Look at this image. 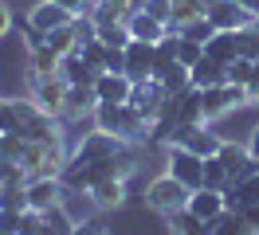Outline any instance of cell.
<instances>
[{"label": "cell", "instance_id": "f6af8a7d", "mask_svg": "<svg viewBox=\"0 0 259 235\" xmlns=\"http://www.w3.org/2000/svg\"><path fill=\"white\" fill-rule=\"evenodd\" d=\"M243 90H247V106H259V75L251 78V82H247Z\"/></svg>", "mask_w": 259, "mask_h": 235}, {"label": "cell", "instance_id": "7dc6e473", "mask_svg": "<svg viewBox=\"0 0 259 235\" xmlns=\"http://www.w3.org/2000/svg\"><path fill=\"white\" fill-rule=\"evenodd\" d=\"M247 149H251V157H259V125L247 133Z\"/></svg>", "mask_w": 259, "mask_h": 235}, {"label": "cell", "instance_id": "52a82bcc", "mask_svg": "<svg viewBox=\"0 0 259 235\" xmlns=\"http://www.w3.org/2000/svg\"><path fill=\"white\" fill-rule=\"evenodd\" d=\"M165 102H169V90L161 86V78H146V82H134V94H130V106L138 110L149 125L161 118Z\"/></svg>", "mask_w": 259, "mask_h": 235}, {"label": "cell", "instance_id": "f546056e", "mask_svg": "<svg viewBox=\"0 0 259 235\" xmlns=\"http://www.w3.org/2000/svg\"><path fill=\"white\" fill-rule=\"evenodd\" d=\"M48 47L55 51V55H75L79 51V35H75V28L67 24V28H55V31H48Z\"/></svg>", "mask_w": 259, "mask_h": 235}, {"label": "cell", "instance_id": "603a6c76", "mask_svg": "<svg viewBox=\"0 0 259 235\" xmlns=\"http://www.w3.org/2000/svg\"><path fill=\"white\" fill-rule=\"evenodd\" d=\"M59 75H63L71 86H95V78L102 75V71H95V67L75 51V55H67V59H63V71H59Z\"/></svg>", "mask_w": 259, "mask_h": 235}, {"label": "cell", "instance_id": "681fc988", "mask_svg": "<svg viewBox=\"0 0 259 235\" xmlns=\"http://www.w3.org/2000/svg\"><path fill=\"white\" fill-rule=\"evenodd\" d=\"M255 172H259V157H255Z\"/></svg>", "mask_w": 259, "mask_h": 235}, {"label": "cell", "instance_id": "3957f363", "mask_svg": "<svg viewBox=\"0 0 259 235\" xmlns=\"http://www.w3.org/2000/svg\"><path fill=\"white\" fill-rule=\"evenodd\" d=\"M165 172H173L189 192L204 188V157H196L193 149H185V145H169V149H165Z\"/></svg>", "mask_w": 259, "mask_h": 235}, {"label": "cell", "instance_id": "4dcf8cb0", "mask_svg": "<svg viewBox=\"0 0 259 235\" xmlns=\"http://www.w3.org/2000/svg\"><path fill=\"white\" fill-rule=\"evenodd\" d=\"M0 208L24 212V208H28V180H24V184H0Z\"/></svg>", "mask_w": 259, "mask_h": 235}, {"label": "cell", "instance_id": "7402d4cb", "mask_svg": "<svg viewBox=\"0 0 259 235\" xmlns=\"http://www.w3.org/2000/svg\"><path fill=\"white\" fill-rule=\"evenodd\" d=\"M63 208H67V216L75 219V223H82V219H91L98 216V204L91 192H82V188H67L63 192Z\"/></svg>", "mask_w": 259, "mask_h": 235}, {"label": "cell", "instance_id": "cb8c5ba5", "mask_svg": "<svg viewBox=\"0 0 259 235\" xmlns=\"http://www.w3.org/2000/svg\"><path fill=\"white\" fill-rule=\"evenodd\" d=\"M177 67V31H169L161 43H153V78H165Z\"/></svg>", "mask_w": 259, "mask_h": 235}, {"label": "cell", "instance_id": "9c48e42d", "mask_svg": "<svg viewBox=\"0 0 259 235\" xmlns=\"http://www.w3.org/2000/svg\"><path fill=\"white\" fill-rule=\"evenodd\" d=\"M63 192H67L63 176H35V180H28V208L51 212L63 204Z\"/></svg>", "mask_w": 259, "mask_h": 235}, {"label": "cell", "instance_id": "8d00e7d4", "mask_svg": "<svg viewBox=\"0 0 259 235\" xmlns=\"http://www.w3.org/2000/svg\"><path fill=\"white\" fill-rule=\"evenodd\" d=\"M255 75H259V63L255 59H236L232 67H228V82H240V86H247Z\"/></svg>", "mask_w": 259, "mask_h": 235}, {"label": "cell", "instance_id": "7bdbcfd3", "mask_svg": "<svg viewBox=\"0 0 259 235\" xmlns=\"http://www.w3.org/2000/svg\"><path fill=\"white\" fill-rule=\"evenodd\" d=\"M0 231L16 235V231H20V212H8V208H0Z\"/></svg>", "mask_w": 259, "mask_h": 235}, {"label": "cell", "instance_id": "5bb4252c", "mask_svg": "<svg viewBox=\"0 0 259 235\" xmlns=\"http://www.w3.org/2000/svg\"><path fill=\"white\" fill-rule=\"evenodd\" d=\"M95 94L98 102H130V94H134V78L126 71H102L95 78Z\"/></svg>", "mask_w": 259, "mask_h": 235}, {"label": "cell", "instance_id": "83f0119b", "mask_svg": "<svg viewBox=\"0 0 259 235\" xmlns=\"http://www.w3.org/2000/svg\"><path fill=\"white\" fill-rule=\"evenodd\" d=\"M204 12H208V4H204V0H173V31H181L185 24L200 20Z\"/></svg>", "mask_w": 259, "mask_h": 235}, {"label": "cell", "instance_id": "db71d44e", "mask_svg": "<svg viewBox=\"0 0 259 235\" xmlns=\"http://www.w3.org/2000/svg\"><path fill=\"white\" fill-rule=\"evenodd\" d=\"M0 235H8V231H0Z\"/></svg>", "mask_w": 259, "mask_h": 235}, {"label": "cell", "instance_id": "4316f807", "mask_svg": "<svg viewBox=\"0 0 259 235\" xmlns=\"http://www.w3.org/2000/svg\"><path fill=\"white\" fill-rule=\"evenodd\" d=\"M98 39L110 47V51H126L134 35H130V24H126V20H114V24H102V28H98Z\"/></svg>", "mask_w": 259, "mask_h": 235}, {"label": "cell", "instance_id": "d590c367", "mask_svg": "<svg viewBox=\"0 0 259 235\" xmlns=\"http://www.w3.org/2000/svg\"><path fill=\"white\" fill-rule=\"evenodd\" d=\"M161 86H165L169 94H185L189 86H193V78H189V67H185V63H177V67H173V71L161 78Z\"/></svg>", "mask_w": 259, "mask_h": 235}, {"label": "cell", "instance_id": "816d5d0a", "mask_svg": "<svg viewBox=\"0 0 259 235\" xmlns=\"http://www.w3.org/2000/svg\"><path fill=\"white\" fill-rule=\"evenodd\" d=\"M91 4H98V0H91Z\"/></svg>", "mask_w": 259, "mask_h": 235}, {"label": "cell", "instance_id": "f5cc1de1", "mask_svg": "<svg viewBox=\"0 0 259 235\" xmlns=\"http://www.w3.org/2000/svg\"><path fill=\"white\" fill-rule=\"evenodd\" d=\"M204 4H212V0H204Z\"/></svg>", "mask_w": 259, "mask_h": 235}, {"label": "cell", "instance_id": "f907efd6", "mask_svg": "<svg viewBox=\"0 0 259 235\" xmlns=\"http://www.w3.org/2000/svg\"><path fill=\"white\" fill-rule=\"evenodd\" d=\"M255 28H259V12H255Z\"/></svg>", "mask_w": 259, "mask_h": 235}, {"label": "cell", "instance_id": "1f68e13d", "mask_svg": "<svg viewBox=\"0 0 259 235\" xmlns=\"http://www.w3.org/2000/svg\"><path fill=\"white\" fill-rule=\"evenodd\" d=\"M24 145H28V137H24V133H0V161H12V165H20Z\"/></svg>", "mask_w": 259, "mask_h": 235}, {"label": "cell", "instance_id": "ab89813d", "mask_svg": "<svg viewBox=\"0 0 259 235\" xmlns=\"http://www.w3.org/2000/svg\"><path fill=\"white\" fill-rule=\"evenodd\" d=\"M71 235H110V227H106L102 216H91V219H82V223H75Z\"/></svg>", "mask_w": 259, "mask_h": 235}, {"label": "cell", "instance_id": "8fae6325", "mask_svg": "<svg viewBox=\"0 0 259 235\" xmlns=\"http://www.w3.org/2000/svg\"><path fill=\"white\" fill-rule=\"evenodd\" d=\"M216 157L224 161V169L232 172V180H240V176H247V172L255 169V157H251V149H247V141H240V137H224Z\"/></svg>", "mask_w": 259, "mask_h": 235}, {"label": "cell", "instance_id": "7c38bea8", "mask_svg": "<svg viewBox=\"0 0 259 235\" xmlns=\"http://www.w3.org/2000/svg\"><path fill=\"white\" fill-rule=\"evenodd\" d=\"M71 20H75V16L67 12V8H59L55 0H35L32 8H28V24H32L35 31H44V35L55 31V28H67Z\"/></svg>", "mask_w": 259, "mask_h": 235}, {"label": "cell", "instance_id": "c3c4849f", "mask_svg": "<svg viewBox=\"0 0 259 235\" xmlns=\"http://www.w3.org/2000/svg\"><path fill=\"white\" fill-rule=\"evenodd\" d=\"M243 8H247V12H259V0H240Z\"/></svg>", "mask_w": 259, "mask_h": 235}, {"label": "cell", "instance_id": "f1b7e54d", "mask_svg": "<svg viewBox=\"0 0 259 235\" xmlns=\"http://www.w3.org/2000/svg\"><path fill=\"white\" fill-rule=\"evenodd\" d=\"M204 188H216V192H228V188H232V172L224 169L220 157H204Z\"/></svg>", "mask_w": 259, "mask_h": 235}, {"label": "cell", "instance_id": "484cf974", "mask_svg": "<svg viewBox=\"0 0 259 235\" xmlns=\"http://www.w3.org/2000/svg\"><path fill=\"white\" fill-rule=\"evenodd\" d=\"M165 219H169V235H208V223L200 216H193L189 208H181V212H173Z\"/></svg>", "mask_w": 259, "mask_h": 235}, {"label": "cell", "instance_id": "ac0fdd59", "mask_svg": "<svg viewBox=\"0 0 259 235\" xmlns=\"http://www.w3.org/2000/svg\"><path fill=\"white\" fill-rule=\"evenodd\" d=\"M59 71H63V55H55L48 47V39L28 51V78H51V75H59Z\"/></svg>", "mask_w": 259, "mask_h": 235}, {"label": "cell", "instance_id": "f35d334b", "mask_svg": "<svg viewBox=\"0 0 259 235\" xmlns=\"http://www.w3.org/2000/svg\"><path fill=\"white\" fill-rule=\"evenodd\" d=\"M142 12H149L153 20L173 28V0H142Z\"/></svg>", "mask_w": 259, "mask_h": 235}, {"label": "cell", "instance_id": "ee69618b", "mask_svg": "<svg viewBox=\"0 0 259 235\" xmlns=\"http://www.w3.org/2000/svg\"><path fill=\"white\" fill-rule=\"evenodd\" d=\"M55 4H59V8H67L71 16H82V12H91V8H95L91 0H55Z\"/></svg>", "mask_w": 259, "mask_h": 235}, {"label": "cell", "instance_id": "44dd1931", "mask_svg": "<svg viewBox=\"0 0 259 235\" xmlns=\"http://www.w3.org/2000/svg\"><path fill=\"white\" fill-rule=\"evenodd\" d=\"M204 55L216 63H224V67H232V63L240 59V39H236V31H216L208 43H204Z\"/></svg>", "mask_w": 259, "mask_h": 235}, {"label": "cell", "instance_id": "e0dca14e", "mask_svg": "<svg viewBox=\"0 0 259 235\" xmlns=\"http://www.w3.org/2000/svg\"><path fill=\"white\" fill-rule=\"evenodd\" d=\"M91 196H95L98 212H114V208H122L130 196V180H122V176H110V180H98L95 188H91Z\"/></svg>", "mask_w": 259, "mask_h": 235}, {"label": "cell", "instance_id": "d6986e66", "mask_svg": "<svg viewBox=\"0 0 259 235\" xmlns=\"http://www.w3.org/2000/svg\"><path fill=\"white\" fill-rule=\"evenodd\" d=\"M126 24H130V35H134V39H149V43H161L165 35L173 31L169 24H161V20H153V16H149V12H142V8H138V12L130 16Z\"/></svg>", "mask_w": 259, "mask_h": 235}, {"label": "cell", "instance_id": "8992f818", "mask_svg": "<svg viewBox=\"0 0 259 235\" xmlns=\"http://www.w3.org/2000/svg\"><path fill=\"white\" fill-rule=\"evenodd\" d=\"M67 90H71V82H67L63 75H51V78H32V98L39 110H48V114H55V118H63L67 110Z\"/></svg>", "mask_w": 259, "mask_h": 235}, {"label": "cell", "instance_id": "7a4b0ae2", "mask_svg": "<svg viewBox=\"0 0 259 235\" xmlns=\"http://www.w3.org/2000/svg\"><path fill=\"white\" fill-rule=\"evenodd\" d=\"M146 204L153 212H161V216H173V212H181L189 204V188L181 184L173 172H161V176H153L146 184Z\"/></svg>", "mask_w": 259, "mask_h": 235}, {"label": "cell", "instance_id": "9a60e30c", "mask_svg": "<svg viewBox=\"0 0 259 235\" xmlns=\"http://www.w3.org/2000/svg\"><path fill=\"white\" fill-rule=\"evenodd\" d=\"M224 204H228V212H243V208L259 204V172L251 169L247 176L232 180V188L224 192Z\"/></svg>", "mask_w": 259, "mask_h": 235}, {"label": "cell", "instance_id": "d4e9b609", "mask_svg": "<svg viewBox=\"0 0 259 235\" xmlns=\"http://www.w3.org/2000/svg\"><path fill=\"white\" fill-rule=\"evenodd\" d=\"M208 235H255L251 223L243 219V212H220V216L208 223Z\"/></svg>", "mask_w": 259, "mask_h": 235}, {"label": "cell", "instance_id": "b9f144b4", "mask_svg": "<svg viewBox=\"0 0 259 235\" xmlns=\"http://www.w3.org/2000/svg\"><path fill=\"white\" fill-rule=\"evenodd\" d=\"M12 24H16V16H12V4H8V0H0V39H8Z\"/></svg>", "mask_w": 259, "mask_h": 235}, {"label": "cell", "instance_id": "836d02e7", "mask_svg": "<svg viewBox=\"0 0 259 235\" xmlns=\"http://www.w3.org/2000/svg\"><path fill=\"white\" fill-rule=\"evenodd\" d=\"M200 59H204V43H196V39H185V35H177V63H185V67H196Z\"/></svg>", "mask_w": 259, "mask_h": 235}, {"label": "cell", "instance_id": "5b68a950", "mask_svg": "<svg viewBox=\"0 0 259 235\" xmlns=\"http://www.w3.org/2000/svg\"><path fill=\"white\" fill-rule=\"evenodd\" d=\"M220 141L224 137L204 122V125H173V133H169L165 145H185V149H193L196 157H216L220 153Z\"/></svg>", "mask_w": 259, "mask_h": 235}, {"label": "cell", "instance_id": "bcb514c9", "mask_svg": "<svg viewBox=\"0 0 259 235\" xmlns=\"http://www.w3.org/2000/svg\"><path fill=\"white\" fill-rule=\"evenodd\" d=\"M243 219L251 223V231L259 235V204H251V208H243Z\"/></svg>", "mask_w": 259, "mask_h": 235}, {"label": "cell", "instance_id": "2e32d148", "mask_svg": "<svg viewBox=\"0 0 259 235\" xmlns=\"http://www.w3.org/2000/svg\"><path fill=\"white\" fill-rule=\"evenodd\" d=\"M185 208H189L193 216H200L204 223H212L220 212H228L224 192H216V188H196V192H189V204H185Z\"/></svg>", "mask_w": 259, "mask_h": 235}, {"label": "cell", "instance_id": "ffe728a7", "mask_svg": "<svg viewBox=\"0 0 259 235\" xmlns=\"http://www.w3.org/2000/svg\"><path fill=\"white\" fill-rule=\"evenodd\" d=\"M189 78H193V86H196V90H208V86H224V82H228V67L204 55V59L196 63V67H189Z\"/></svg>", "mask_w": 259, "mask_h": 235}, {"label": "cell", "instance_id": "e575fe53", "mask_svg": "<svg viewBox=\"0 0 259 235\" xmlns=\"http://www.w3.org/2000/svg\"><path fill=\"white\" fill-rule=\"evenodd\" d=\"M177 35H185V39H196V43H208L212 35H216V28H212L208 16H200V20H193V24H185Z\"/></svg>", "mask_w": 259, "mask_h": 235}, {"label": "cell", "instance_id": "ba28073f", "mask_svg": "<svg viewBox=\"0 0 259 235\" xmlns=\"http://www.w3.org/2000/svg\"><path fill=\"white\" fill-rule=\"evenodd\" d=\"M204 16L212 20V28H216V31H243V28L255 24V12H247L240 0H212Z\"/></svg>", "mask_w": 259, "mask_h": 235}, {"label": "cell", "instance_id": "4fadbf2b", "mask_svg": "<svg viewBox=\"0 0 259 235\" xmlns=\"http://www.w3.org/2000/svg\"><path fill=\"white\" fill-rule=\"evenodd\" d=\"M122 59H126V75L134 78V82L153 78V43H149V39H130V47L122 51Z\"/></svg>", "mask_w": 259, "mask_h": 235}, {"label": "cell", "instance_id": "277c9868", "mask_svg": "<svg viewBox=\"0 0 259 235\" xmlns=\"http://www.w3.org/2000/svg\"><path fill=\"white\" fill-rule=\"evenodd\" d=\"M126 149H134V145L122 141L118 133L91 129V133H82V137H79V145L71 149V157H75V161H106V157H118V153H126Z\"/></svg>", "mask_w": 259, "mask_h": 235}, {"label": "cell", "instance_id": "60d3db41", "mask_svg": "<svg viewBox=\"0 0 259 235\" xmlns=\"http://www.w3.org/2000/svg\"><path fill=\"white\" fill-rule=\"evenodd\" d=\"M98 4H106V8H110L118 20H130V16L142 8V0H98Z\"/></svg>", "mask_w": 259, "mask_h": 235}, {"label": "cell", "instance_id": "74e56055", "mask_svg": "<svg viewBox=\"0 0 259 235\" xmlns=\"http://www.w3.org/2000/svg\"><path fill=\"white\" fill-rule=\"evenodd\" d=\"M236 39H240V59H255L259 63V28L251 24V28L236 31Z\"/></svg>", "mask_w": 259, "mask_h": 235}, {"label": "cell", "instance_id": "6da1fadb", "mask_svg": "<svg viewBox=\"0 0 259 235\" xmlns=\"http://www.w3.org/2000/svg\"><path fill=\"white\" fill-rule=\"evenodd\" d=\"M67 161V145H55V141H28L24 145V157H20V169L28 172V180L35 176H63Z\"/></svg>", "mask_w": 259, "mask_h": 235}, {"label": "cell", "instance_id": "30bf717a", "mask_svg": "<svg viewBox=\"0 0 259 235\" xmlns=\"http://www.w3.org/2000/svg\"><path fill=\"white\" fill-rule=\"evenodd\" d=\"M95 110H98V94H95V86H71V90H67L63 122H71V125L95 122Z\"/></svg>", "mask_w": 259, "mask_h": 235}, {"label": "cell", "instance_id": "d6a6232c", "mask_svg": "<svg viewBox=\"0 0 259 235\" xmlns=\"http://www.w3.org/2000/svg\"><path fill=\"white\" fill-rule=\"evenodd\" d=\"M79 55L91 63L95 71H106V63H110V47L102 43V39H91V43H82V47H79Z\"/></svg>", "mask_w": 259, "mask_h": 235}]
</instances>
